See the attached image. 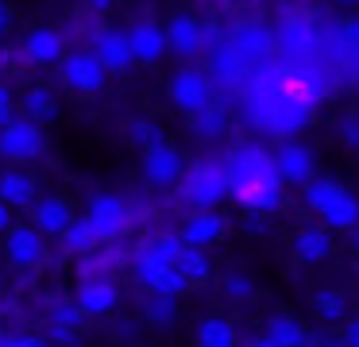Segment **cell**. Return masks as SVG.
<instances>
[{
    "label": "cell",
    "instance_id": "cell-33",
    "mask_svg": "<svg viewBox=\"0 0 359 347\" xmlns=\"http://www.w3.org/2000/svg\"><path fill=\"white\" fill-rule=\"evenodd\" d=\"M340 54H344V66L348 74L359 81V20H348L340 27Z\"/></svg>",
    "mask_w": 359,
    "mask_h": 347
},
{
    "label": "cell",
    "instance_id": "cell-15",
    "mask_svg": "<svg viewBox=\"0 0 359 347\" xmlns=\"http://www.w3.org/2000/svg\"><path fill=\"white\" fill-rule=\"evenodd\" d=\"M274 166H278L282 182L290 185H305L313 177V170H317V162H313V151L305 143H294V139H286V143L278 147V154H274Z\"/></svg>",
    "mask_w": 359,
    "mask_h": 347
},
{
    "label": "cell",
    "instance_id": "cell-14",
    "mask_svg": "<svg viewBox=\"0 0 359 347\" xmlns=\"http://www.w3.org/2000/svg\"><path fill=\"white\" fill-rule=\"evenodd\" d=\"M93 54L109 66V74H124V69L135 62L132 35H128V31H116V27L97 31V35H93Z\"/></svg>",
    "mask_w": 359,
    "mask_h": 347
},
{
    "label": "cell",
    "instance_id": "cell-23",
    "mask_svg": "<svg viewBox=\"0 0 359 347\" xmlns=\"http://www.w3.org/2000/svg\"><path fill=\"white\" fill-rule=\"evenodd\" d=\"M0 197L12 208H32L39 200V185H35V177L27 170H4L0 174Z\"/></svg>",
    "mask_w": 359,
    "mask_h": 347
},
{
    "label": "cell",
    "instance_id": "cell-8",
    "mask_svg": "<svg viewBox=\"0 0 359 347\" xmlns=\"http://www.w3.org/2000/svg\"><path fill=\"white\" fill-rule=\"evenodd\" d=\"M182 247H186L182 231H178V236H151V239H143V243L135 247V254H132V270H135V278L143 282V278H147L151 270L178 262Z\"/></svg>",
    "mask_w": 359,
    "mask_h": 347
},
{
    "label": "cell",
    "instance_id": "cell-29",
    "mask_svg": "<svg viewBox=\"0 0 359 347\" xmlns=\"http://www.w3.org/2000/svg\"><path fill=\"white\" fill-rule=\"evenodd\" d=\"M194 131L197 135H205V139H217V135H224V123H228V112H224V104H205V108H197L194 116Z\"/></svg>",
    "mask_w": 359,
    "mask_h": 347
},
{
    "label": "cell",
    "instance_id": "cell-4",
    "mask_svg": "<svg viewBox=\"0 0 359 347\" xmlns=\"http://www.w3.org/2000/svg\"><path fill=\"white\" fill-rule=\"evenodd\" d=\"M182 200L194 208H212L228 197V174L224 166H212V162H194L182 174Z\"/></svg>",
    "mask_w": 359,
    "mask_h": 347
},
{
    "label": "cell",
    "instance_id": "cell-11",
    "mask_svg": "<svg viewBox=\"0 0 359 347\" xmlns=\"http://www.w3.org/2000/svg\"><path fill=\"white\" fill-rule=\"evenodd\" d=\"M182 174H186V162L170 143H155L143 151V177L151 185H178Z\"/></svg>",
    "mask_w": 359,
    "mask_h": 347
},
{
    "label": "cell",
    "instance_id": "cell-13",
    "mask_svg": "<svg viewBox=\"0 0 359 347\" xmlns=\"http://www.w3.org/2000/svg\"><path fill=\"white\" fill-rule=\"evenodd\" d=\"M209 74H212V81H217L220 89L236 93L240 81H243V74H248V62L236 54V46L228 43V39H220V43L209 46Z\"/></svg>",
    "mask_w": 359,
    "mask_h": 347
},
{
    "label": "cell",
    "instance_id": "cell-18",
    "mask_svg": "<svg viewBox=\"0 0 359 347\" xmlns=\"http://www.w3.org/2000/svg\"><path fill=\"white\" fill-rule=\"evenodd\" d=\"M32 224L35 228H43L47 236H62L66 228L74 224V208H70V200L66 197H39L32 205Z\"/></svg>",
    "mask_w": 359,
    "mask_h": 347
},
{
    "label": "cell",
    "instance_id": "cell-17",
    "mask_svg": "<svg viewBox=\"0 0 359 347\" xmlns=\"http://www.w3.org/2000/svg\"><path fill=\"white\" fill-rule=\"evenodd\" d=\"M128 35H132L135 62H143V66H155V62H163V54L170 50V39H166V31L158 27V23H151V20L135 23Z\"/></svg>",
    "mask_w": 359,
    "mask_h": 347
},
{
    "label": "cell",
    "instance_id": "cell-41",
    "mask_svg": "<svg viewBox=\"0 0 359 347\" xmlns=\"http://www.w3.org/2000/svg\"><path fill=\"white\" fill-rule=\"evenodd\" d=\"M12 31V8H8V0H0V39Z\"/></svg>",
    "mask_w": 359,
    "mask_h": 347
},
{
    "label": "cell",
    "instance_id": "cell-24",
    "mask_svg": "<svg viewBox=\"0 0 359 347\" xmlns=\"http://www.w3.org/2000/svg\"><path fill=\"white\" fill-rule=\"evenodd\" d=\"M20 108H24V116H32V120H39V123H55L58 112H62L55 89H47V85H32V89L24 93V100H20Z\"/></svg>",
    "mask_w": 359,
    "mask_h": 347
},
{
    "label": "cell",
    "instance_id": "cell-38",
    "mask_svg": "<svg viewBox=\"0 0 359 347\" xmlns=\"http://www.w3.org/2000/svg\"><path fill=\"white\" fill-rule=\"evenodd\" d=\"M81 316H86V313H81L78 301H74V305H58V308H55V324H62V328H74V324H81Z\"/></svg>",
    "mask_w": 359,
    "mask_h": 347
},
{
    "label": "cell",
    "instance_id": "cell-26",
    "mask_svg": "<svg viewBox=\"0 0 359 347\" xmlns=\"http://www.w3.org/2000/svg\"><path fill=\"white\" fill-rule=\"evenodd\" d=\"M58 239L66 243V251H70V254H89V251H97V247L104 243L101 231L93 228V220H89V216H74V224Z\"/></svg>",
    "mask_w": 359,
    "mask_h": 347
},
{
    "label": "cell",
    "instance_id": "cell-1",
    "mask_svg": "<svg viewBox=\"0 0 359 347\" xmlns=\"http://www.w3.org/2000/svg\"><path fill=\"white\" fill-rule=\"evenodd\" d=\"M240 104H243V120L255 131L286 139L309 123L313 100L305 93H297L294 85H274V89H263V93H243Z\"/></svg>",
    "mask_w": 359,
    "mask_h": 347
},
{
    "label": "cell",
    "instance_id": "cell-44",
    "mask_svg": "<svg viewBox=\"0 0 359 347\" xmlns=\"http://www.w3.org/2000/svg\"><path fill=\"white\" fill-rule=\"evenodd\" d=\"M112 4H116V0H89V12H112Z\"/></svg>",
    "mask_w": 359,
    "mask_h": 347
},
{
    "label": "cell",
    "instance_id": "cell-2",
    "mask_svg": "<svg viewBox=\"0 0 359 347\" xmlns=\"http://www.w3.org/2000/svg\"><path fill=\"white\" fill-rule=\"evenodd\" d=\"M224 174H228V197H236V200H243L255 185L282 177L278 166H274V154H266L259 143H240L236 151H228Z\"/></svg>",
    "mask_w": 359,
    "mask_h": 347
},
{
    "label": "cell",
    "instance_id": "cell-42",
    "mask_svg": "<svg viewBox=\"0 0 359 347\" xmlns=\"http://www.w3.org/2000/svg\"><path fill=\"white\" fill-rule=\"evenodd\" d=\"M12 228V205L4 197H0V236H4V231Z\"/></svg>",
    "mask_w": 359,
    "mask_h": 347
},
{
    "label": "cell",
    "instance_id": "cell-39",
    "mask_svg": "<svg viewBox=\"0 0 359 347\" xmlns=\"http://www.w3.org/2000/svg\"><path fill=\"white\" fill-rule=\"evenodd\" d=\"M16 116V97H12V89L8 85H0V128Z\"/></svg>",
    "mask_w": 359,
    "mask_h": 347
},
{
    "label": "cell",
    "instance_id": "cell-9",
    "mask_svg": "<svg viewBox=\"0 0 359 347\" xmlns=\"http://www.w3.org/2000/svg\"><path fill=\"white\" fill-rule=\"evenodd\" d=\"M228 43L236 46V54H240L248 66H255V62H266L274 58V50H278V39H274L271 27H263V23H240V27L228 35Z\"/></svg>",
    "mask_w": 359,
    "mask_h": 347
},
{
    "label": "cell",
    "instance_id": "cell-34",
    "mask_svg": "<svg viewBox=\"0 0 359 347\" xmlns=\"http://www.w3.org/2000/svg\"><path fill=\"white\" fill-rule=\"evenodd\" d=\"M340 193H344V185L328 182V177H317V182L309 177V182H305V193H302V197H305V205H309L313 212H320V208H325L332 197H340Z\"/></svg>",
    "mask_w": 359,
    "mask_h": 347
},
{
    "label": "cell",
    "instance_id": "cell-46",
    "mask_svg": "<svg viewBox=\"0 0 359 347\" xmlns=\"http://www.w3.org/2000/svg\"><path fill=\"white\" fill-rule=\"evenodd\" d=\"M340 4H355V0H340Z\"/></svg>",
    "mask_w": 359,
    "mask_h": 347
},
{
    "label": "cell",
    "instance_id": "cell-25",
    "mask_svg": "<svg viewBox=\"0 0 359 347\" xmlns=\"http://www.w3.org/2000/svg\"><path fill=\"white\" fill-rule=\"evenodd\" d=\"M317 216H320V220H325L332 231H348V228H355V224H359V200L351 197L348 189H344L340 197H332Z\"/></svg>",
    "mask_w": 359,
    "mask_h": 347
},
{
    "label": "cell",
    "instance_id": "cell-28",
    "mask_svg": "<svg viewBox=\"0 0 359 347\" xmlns=\"http://www.w3.org/2000/svg\"><path fill=\"white\" fill-rule=\"evenodd\" d=\"M282 177H271V182H263V185H255V189L248 193V197L240 200L243 208H251V212H274V208L282 205Z\"/></svg>",
    "mask_w": 359,
    "mask_h": 347
},
{
    "label": "cell",
    "instance_id": "cell-20",
    "mask_svg": "<svg viewBox=\"0 0 359 347\" xmlns=\"http://www.w3.org/2000/svg\"><path fill=\"white\" fill-rule=\"evenodd\" d=\"M224 236V220H220L212 208H194V212L186 216V224H182V239L194 247H209L217 243V239Z\"/></svg>",
    "mask_w": 359,
    "mask_h": 347
},
{
    "label": "cell",
    "instance_id": "cell-12",
    "mask_svg": "<svg viewBox=\"0 0 359 347\" xmlns=\"http://www.w3.org/2000/svg\"><path fill=\"white\" fill-rule=\"evenodd\" d=\"M170 100L182 108V112L194 116L197 108H205L212 100V85L205 74H197V69H178V74L170 77Z\"/></svg>",
    "mask_w": 359,
    "mask_h": 347
},
{
    "label": "cell",
    "instance_id": "cell-21",
    "mask_svg": "<svg viewBox=\"0 0 359 347\" xmlns=\"http://www.w3.org/2000/svg\"><path fill=\"white\" fill-rule=\"evenodd\" d=\"M166 39H170V50L182 54V58H194L205 46V27L194 20V15H174L166 23Z\"/></svg>",
    "mask_w": 359,
    "mask_h": 347
},
{
    "label": "cell",
    "instance_id": "cell-27",
    "mask_svg": "<svg viewBox=\"0 0 359 347\" xmlns=\"http://www.w3.org/2000/svg\"><path fill=\"white\" fill-rule=\"evenodd\" d=\"M309 332H302V324L294 320V316H271L266 320V336H263V343H274V347H282V343H309Z\"/></svg>",
    "mask_w": 359,
    "mask_h": 347
},
{
    "label": "cell",
    "instance_id": "cell-10",
    "mask_svg": "<svg viewBox=\"0 0 359 347\" xmlns=\"http://www.w3.org/2000/svg\"><path fill=\"white\" fill-rule=\"evenodd\" d=\"M86 216L93 220V228L101 231V239H120L128 231V220H132L128 205L116 197V193H97V197L89 200Z\"/></svg>",
    "mask_w": 359,
    "mask_h": 347
},
{
    "label": "cell",
    "instance_id": "cell-36",
    "mask_svg": "<svg viewBox=\"0 0 359 347\" xmlns=\"http://www.w3.org/2000/svg\"><path fill=\"white\" fill-rule=\"evenodd\" d=\"M128 139H132L135 147H143V151H147V147L163 143V131H158L151 120H132V123H128Z\"/></svg>",
    "mask_w": 359,
    "mask_h": 347
},
{
    "label": "cell",
    "instance_id": "cell-47",
    "mask_svg": "<svg viewBox=\"0 0 359 347\" xmlns=\"http://www.w3.org/2000/svg\"><path fill=\"white\" fill-rule=\"evenodd\" d=\"M355 147H359V143H355Z\"/></svg>",
    "mask_w": 359,
    "mask_h": 347
},
{
    "label": "cell",
    "instance_id": "cell-37",
    "mask_svg": "<svg viewBox=\"0 0 359 347\" xmlns=\"http://www.w3.org/2000/svg\"><path fill=\"white\" fill-rule=\"evenodd\" d=\"M224 293L232 301H248L251 293H255V285H251V278H243V274H224Z\"/></svg>",
    "mask_w": 359,
    "mask_h": 347
},
{
    "label": "cell",
    "instance_id": "cell-43",
    "mask_svg": "<svg viewBox=\"0 0 359 347\" xmlns=\"http://www.w3.org/2000/svg\"><path fill=\"white\" fill-rule=\"evenodd\" d=\"M344 343H355L359 347V320H348V328H344Z\"/></svg>",
    "mask_w": 359,
    "mask_h": 347
},
{
    "label": "cell",
    "instance_id": "cell-6",
    "mask_svg": "<svg viewBox=\"0 0 359 347\" xmlns=\"http://www.w3.org/2000/svg\"><path fill=\"white\" fill-rule=\"evenodd\" d=\"M0 239H4V259L20 270H32L47 259V231L35 224H12Z\"/></svg>",
    "mask_w": 359,
    "mask_h": 347
},
{
    "label": "cell",
    "instance_id": "cell-19",
    "mask_svg": "<svg viewBox=\"0 0 359 347\" xmlns=\"http://www.w3.org/2000/svg\"><path fill=\"white\" fill-rule=\"evenodd\" d=\"M116 301H120V293H116V285H112L109 278H86L81 290H78V305H81V313H86V316L112 313Z\"/></svg>",
    "mask_w": 359,
    "mask_h": 347
},
{
    "label": "cell",
    "instance_id": "cell-16",
    "mask_svg": "<svg viewBox=\"0 0 359 347\" xmlns=\"http://www.w3.org/2000/svg\"><path fill=\"white\" fill-rule=\"evenodd\" d=\"M24 54L35 66H55V62L66 58V39L55 27H32L24 35Z\"/></svg>",
    "mask_w": 359,
    "mask_h": 347
},
{
    "label": "cell",
    "instance_id": "cell-40",
    "mask_svg": "<svg viewBox=\"0 0 359 347\" xmlns=\"http://www.w3.org/2000/svg\"><path fill=\"white\" fill-rule=\"evenodd\" d=\"M340 139L355 147V143H359V120H344V123H340Z\"/></svg>",
    "mask_w": 359,
    "mask_h": 347
},
{
    "label": "cell",
    "instance_id": "cell-5",
    "mask_svg": "<svg viewBox=\"0 0 359 347\" xmlns=\"http://www.w3.org/2000/svg\"><path fill=\"white\" fill-rule=\"evenodd\" d=\"M58 81L70 93H78V97H93V93H101L104 81H109V66H104L93 50L66 54V58L58 62Z\"/></svg>",
    "mask_w": 359,
    "mask_h": 347
},
{
    "label": "cell",
    "instance_id": "cell-45",
    "mask_svg": "<svg viewBox=\"0 0 359 347\" xmlns=\"http://www.w3.org/2000/svg\"><path fill=\"white\" fill-rule=\"evenodd\" d=\"M351 243H355V251H359V224L351 228Z\"/></svg>",
    "mask_w": 359,
    "mask_h": 347
},
{
    "label": "cell",
    "instance_id": "cell-30",
    "mask_svg": "<svg viewBox=\"0 0 359 347\" xmlns=\"http://www.w3.org/2000/svg\"><path fill=\"white\" fill-rule=\"evenodd\" d=\"M178 270L189 278V285L209 282V259H205V251H201V247H194V243L182 247V254H178Z\"/></svg>",
    "mask_w": 359,
    "mask_h": 347
},
{
    "label": "cell",
    "instance_id": "cell-35",
    "mask_svg": "<svg viewBox=\"0 0 359 347\" xmlns=\"http://www.w3.org/2000/svg\"><path fill=\"white\" fill-rule=\"evenodd\" d=\"M174 313H178V293L151 290V297H147V320L151 324H170Z\"/></svg>",
    "mask_w": 359,
    "mask_h": 347
},
{
    "label": "cell",
    "instance_id": "cell-22",
    "mask_svg": "<svg viewBox=\"0 0 359 347\" xmlns=\"http://www.w3.org/2000/svg\"><path fill=\"white\" fill-rule=\"evenodd\" d=\"M294 254L302 262H320L332 254V228H328L325 220L320 224H309V228H302L294 236Z\"/></svg>",
    "mask_w": 359,
    "mask_h": 347
},
{
    "label": "cell",
    "instance_id": "cell-7",
    "mask_svg": "<svg viewBox=\"0 0 359 347\" xmlns=\"http://www.w3.org/2000/svg\"><path fill=\"white\" fill-rule=\"evenodd\" d=\"M274 39H278V50L282 58H294V62H309L313 54H317L320 39H317V27H313L305 15H282L278 31H274Z\"/></svg>",
    "mask_w": 359,
    "mask_h": 347
},
{
    "label": "cell",
    "instance_id": "cell-31",
    "mask_svg": "<svg viewBox=\"0 0 359 347\" xmlns=\"http://www.w3.org/2000/svg\"><path fill=\"white\" fill-rule=\"evenodd\" d=\"M313 313H317V320L336 324V320L348 316V301H344L340 290H320L317 297H313Z\"/></svg>",
    "mask_w": 359,
    "mask_h": 347
},
{
    "label": "cell",
    "instance_id": "cell-32",
    "mask_svg": "<svg viewBox=\"0 0 359 347\" xmlns=\"http://www.w3.org/2000/svg\"><path fill=\"white\" fill-rule=\"evenodd\" d=\"M197 343L205 347H228L236 343V332L228 320H220V316H209V320H201V328H197Z\"/></svg>",
    "mask_w": 359,
    "mask_h": 347
},
{
    "label": "cell",
    "instance_id": "cell-3",
    "mask_svg": "<svg viewBox=\"0 0 359 347\" xmlns=\"http://www.w3.org/2000/svg\"><path fill=\"white\" fill-rule=\"evenodd\" d=\"M43 151H47V135H43V123L32 120V116L16 112L0 128V158L27 166V162L43 158Z\"/></svg>",
    "mask_w": 359,
    "mask_h": 347
}]
</instances>
